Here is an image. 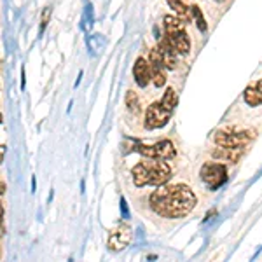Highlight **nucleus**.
I'll use <instances>...</instances> for the list:
<instances>
[{
	"label": "nucleus",
	"instance_id": "obj_16",
	"mask_svg": "<svg viewBox=\"0 0 262 262\" xmlns=\"http://www.w3.org/2000/svg\"><path fill=\"white\" fill-rule=\"evenodd\" d=\"M243 98L247 101V105H250V107H257V105H262V96L260 93L257 91L255 86L252 88H247L243 93Z\"/></svg>",
	"mask_w": 262,
	"mask_h": 262
},
{
	"label": "nucleus",
	"instance_id": "obj_7",
	"mask_svg": "<svg viewBox=\"0 0 262 262\" xmlns=\"http://www.w3.org/2000/svg\"><path fill=\"white\" fill-rule=\"evenodd\" d=\"M131 238H133V232H131V227L122 224L119 226V229L114 231L112 236L108 238V248L114 252H121L124 247H128L131 243Z\"/></svg>",
	"mask_w": 262,
	"mask_h": 262
},
{
	"label": "nucleus",
	"instance_id": "obj_13",
	"mask_svg": "<svg viewBox=\"0 0 262 262\" xmlns=\"http://www.w3.org/2000/svg\"><path fill=\"white\" fill-rule=\"evenodd\" d=\"M150 65V63H149ZM150 81L154 82L156 88H163L166 84V75H164V67L150 65Z\"/></svg>",
	"mask_w": 262,
	"mask_h": 262
},
{
	"label": "nucleus",
	"instance_id": "obj_18",
	"mask_svg": "<svg viewBox=\"0 0 262 262\" xmlns=\"http://www.w3.org/2000/svg\"><path fill=\"white\" fill-rule=\"evenodd\" d=\"M126 107H128L131 112H138V111H140V101H138L137 93L128 91V95H126Z\"/></svg>",
	"mask_w": 262,
	"mask_h": 262
},
{
	"label": "nucleus",
	"instance_id": "obj_15",
	"mask_svg": "<svg viewBox=\"0 0 262 262\" xmlns=\"http://www.w3.org/2000/svg\"><path fill=\"white\" fill-rule=\"evenodd\" d=\"M163 23H164V28H166V32L184 30V27H185V21L182 19V18H179V16H164Z\"/></svg>",
	"mask_w": 262,
	"mask_h": 262
},
{
	"label": "nucleus",
	"instance_id": "obj_11",
	"mask_svg": "<svg viewBox=\"0 0 262 262\" xmlns=\"http://www.w3.org/2000/svg\"><path fill=\"white\" fill-rule=\"evenodd\" d=\"M213 158L221 159V161H227V163H238V159L242 158V149L217 147V149L213 150Z\"/></svg>",
	"mask_w": 262,
	"mask_h": 262
},
{
	"label": "nucleus",
	"instance_id": "obj_20",
	"mask_svg": "<svg viewBox=\"0 0 262 262\" xmlns=\"http://www.w3.org/2000/svg\"><path fill=\"white\" fill-rule=\"evenodd\" d=\"M4 154H6V147L0 145V164L4 163Z\"/></svg>",
	"mask_w": 262,
	"mask_h": 262
},
{
	"label": "nucleus",
	"instance_id": "obj_10",
	"mask_svg": "<svg viewBox=\"0 0 262 262\" xmlns=\"http://www.w3.org/2000/svg\"><path fill=\"white\" fill-rule=\"evenodd\" d=\"M158 49H159V53H161V56H163L164 69L175 70V69H177V53H175V49L171 48V44L168 42L166 37L159 40Z\"/></svg>",
	"mask_w": 262,
	"mask_h": 262
},
{
	"label": "nucleus",
	"instance_id": "obj_25",
	"mask_svg": "<svg viewBox=\"0 0 262 262\" xmlns=\"http://www.w3.org/2000/svg\"><path fill=\"white\" fill-rule=\"evenodd\" d=\"M0 122H2V116H0Z\"/></svg>",
	"mask_w": 262,
	"mask_h": 262
},
{
	"label": "nucleus",
	"instance_id": "obj_14",
	"mask_svg": "<svg viewBox=\"0 0 262 262\" xmlns=\"http://www.w3.org/2000/svg\"><path fill=\"white\" fill-rule=\"evenodd\" d=\"M159 103L163 105L166 111H170L173 112V108L177 107V103H179V95L175 93V90H171V88H168L166 93H164V96L161 98V101Z\"/></svg>",
	"mask_w": 262,
	"mask_h": 262
},
{
	"label": "nucleus",
	"instance_id": "obj_6",
	"mask_svg": "<svg viewBox=\"0 0 262 262\" xmlns=\"http://www.w3.org/2000/svg\"><path fill=\"white\" fill-rule=\"evenodd\" d=\"M171 117V112L166 111L159 101H154L149 108H147L145 114V128L147 129H158L163 128V126L168 124Z\"/></svg>",
	"mask_w": 262,
	"mask_h": 262
},
{
	"label": "nucleus",
	"instance_id": "obj_9",
	"mask_svg": "<svg viewBox=\"0 0 262 262\" xmlns=\"http://www.w3.org/2000/svg\"><path fill=\"white\" fill-rule=\"evenodd\" d=\"M133 75H135V81L140 88H145L149 86L150 82V65L147 63L143 58H138L135 61V67H133Z\"/></svg>",
	"mask_w": 262,
	"mask_h": 262
},
{
	"label": "nucleus",
	"instance_id": "obj_2",
	"mask_svg": "<svg viewBox=\"0 0 262 262\" xmlns=\"http://www.w3.org/2000/svg\"><path fill=\"white\" fill-rule=\"evenodd\" d=\"M133 175V184L137 187H145V185H164L171 177V168L168 163L161 159H149L143 163H138L131 171Z\"/></svg>",
	"mask_w": 262,
	"mask_h": 262
},
{
	"label": "nucleus",
	"instance_id": "obj_1",
	"mask_svg": "<svg viewBox=\"0 0 262 262\" xmlns=\"http://www.w3.org/2000/svg\"><path fill=\"white\" fill-rule=\"evenodd\" d=\"M150 208L164 219H182L196 206V196L187 185H159L149 198Z\"/></svg>",
	"mask_w": 262,
	"mask_h": 262
},
{
	"label": "nucleus",
	"instance_id": "obj_24",
	"mask_svg": "<svg viewBox=\"0 0 262 262\" xmlns=\"http://www.w3.org/2000/svg\"><path fill=\"white\" fill-rule=\"evenodd\" d=\"M4 189H6V185H4V184H0V194H4Z\"/></svg>",
	"mask_w": 262,
	"mask_h": 262
},
{
	"label": "nucleus",
	"instance_id": "obj_23",
	"mask_svg": "<svg viewBox=\"0 0 262 262\" xmlns=\"http://www.w3.org/2000/svg\"><path fill=\"white\" fill-rule=\"evenodd\" d=\"M21 88H25V70H21Z\"/></svg>",
	"mask_w": 262,
	"mask_h": 262
},
{
	"label": "nucleus",
	"instance_id": "obj_21",
	"mask_svg": "<svg viewBox=\"0 0 262 262\" xmlns=\"http://www.w3.org/2000/svg\"><path fill=\"white\" fill-rule=\"evenodd\" d=\"M2 219H4V206L0 203V227H2Z\"/></svg>",
	"mask_w": 262,
	"mask_h": 262
},
{
	"label": "nucleus",
	"instance_id": "obj_22",
	"mask_svg": "<svg viewBox=\"0 0 262 262\" xmlns=\"http://www.w3.org/2000/svg\"><path fill=\"white\" fill-rule=\"evenodd\" d=\"M255 88H257V91H259V93H260V96H262V81L257 82V84H255Z\"/></svg>",
	"mask_w": 262,
	"mask_h": 262
},
{
	"label": "nucleus",
	"instance_id": "obj_3",
	"mask_svg": "<svg viewBox=\"0 0 262 262\" xmlns=\"http://www.w3.org/2000/svg\"><path fill=\"white\" fill-rule=\"evenodd\" d=\"M135 150L140 152L142 156L149 159H161V161H168L173 159L177 154L175 145L170 140H161L154 145H143V143H135Z\"/></svg>",
	"mask_w": 262,
	"mask_h": 262
},
{
	"label": "nucleus",
	"instance_id": "obj_17",
	"mask_svg": "<svg viewBox=\"0 0 262 262\" xmlns=\"http://www.w3.org/2000/svg\"><path fill=\"white\" fill-rule=\"evenodd\" d=\"M189 11H191V16L194 18V21H196L198 28H200L201 32H206V30H208V25H206V19H205V16H203V12H201L200 7H198V6H192V7H189Z\"/></svg>",
	"mask_w": 262,
	"mask_h": 262
},
{
	"label": "nucleus",
	"instance_id": "obj_4",
	"mask_svg": "<svg viewBox=\"0 0 262 262\" xmlns=\"http://www.w3.org/2000/svg\"><path fill=\"white\" fill-rule=\"evenodd\" d=\"M253 133L250 131H236V129H221L215 133V142L219 147H231V149H243L252 140Z\"/></svg>",
	"mask_w": 262,
	"mask_h": 262
},
{
	"label": "nucleus",
	"instance_id": "obj_8",
	"mask_svg": "<svg viewBox=\"0 0 262 262\" xmlns=\"http://www.w3.org/2000/svg\"><path fill=\"white\" fill-rule=\"evenodd\" d=\"M166 39L171 44V48L175 49L177 54H189L191 51V40H189L185 30H177V32H166Z\"/></svg>",
	"mask_w": 262,
	"mask_h": 262
},
{
	"label": "nucleus",
	"instance_id": "obj_12",
	"mask_svg": "<svg viewBox=\"0 0 262 262\" xmlns=\"http://www.w3.org/2000/svg\"><path fill=\"white\" fill-rule=\"evenodd\" d=\"M166 2H168V6L177 12V16L184 19L185 23L191 19V11L187 9V6L184 4V0H166Z\"/></svg>",
	"mask_w": 262,
	"mask_h": 262
},
{
	"label": "nucleus",
	"instance_id": "obj_5",
	"mask_svg": "<svg viewBox=\"0 0 262 262\" xmlns=\"http://www.w3.org/2000/svg\"><path fill=\"white\" fill-rule=\"evenodd\" d=\"M200 177L210 189H219L226 184L227 170L222 163H205L200 171Z\"/></svg>",
	"mask_w": 262,
	"mask_h": 262
},
{
	"label": "nucleus",
	"instance_id": "obj_19",
	"mask_svg": "<svg viewBox=\"0 0 262 262\" xmlns=\"http://www.w3.org/2000/svg\"><path fill=\"white\" fill-rule=\"evenodd\" d=\"M49 18H51V7H46L40 18V32L46 30V27H48V23H49Z\"/></svg>",
	"mask_w": 262,
	"mask_h": 262
}]
</instances>
